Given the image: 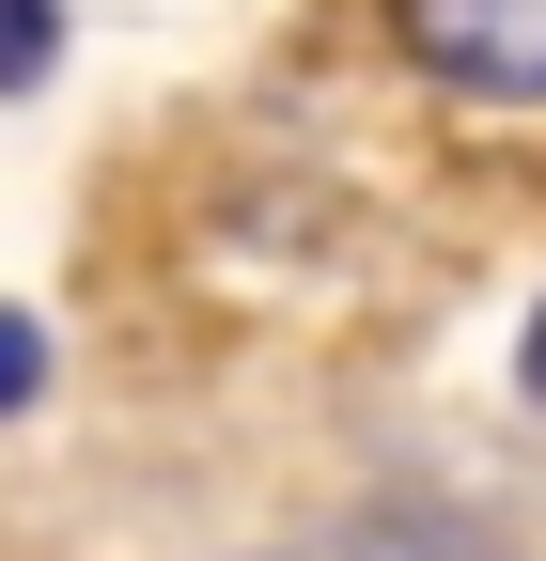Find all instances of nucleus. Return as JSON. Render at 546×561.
Listing matches in <instances>:
<instances>
[{
    "mask_svg": "<svg viewBox=\"0 0 546 561\" xmlns=\"http://www.w3.org/2000/svg\"><path fill=\"white\" fill-rule=\"evenodd\" d=\"M32 390H47V343H32V312H0V421H16Z\"/></svg>",
    "mask_w": 546,
    "mask_h": 561,
    "instance_id": "nucleus-4",
    "label": "nucleus"
},
{
    "mask_svg": "<svg viewBox=\"0 0 546 561\" xmlns=\"http://www.w3.org/2000/svg\"><path fill=\"white\" fill-rule=\"evenodd\" d=\"M328 561H500V546L468 530V515H437V500H375V515L328 546Z\"/></svg>",
    "mask_w": 546,
    "mask_h": 561,
    "instance_id": "nucleus-2",
    "label": "nucleus"
},
{
    "mask_svg": "<svg viewBox=\"0 0 546 561\" xmlns=\"http://www.w3.org/2000/svg\"><path fill=\"white\" fill-rule=\"evenodd\" d=\"M390 32L468 94H546V0H390Z\"/></svg>",
    "mask_w": 546,
    "mask_h": 561,
    "instance_id": "nucleus-1",
    "label": "nucleus"
},
{
    "mask_svg": "<svg viewBox=\"0 0 546 561\" xmlns=\"http://www.w3.org/2000/svg\"><path fill=\"white\" fill-rule=\"evenodd\" d=\"M47 79V0H0V94Z\"/></svg>",
    "mask_w": 546,
    "mask_h": 561,
    "instance_id": "nucleus-3",
    "label": "nucleus"
},
{
    "mask_svg": "<svg viewBox=\"0 0 546 561\" xmlns=\"http://www.w3.org/2000/svg\"><path fill=\"white\" fill-rule=\"evenodd\" d=\"M531 390H546V343H531Z\"/></svg>",
    "mask_w": 546,
    "mask_h": 561,
    "instance_id": "nucleus-5",
    "label": "nucleus"
}]
</instances>
